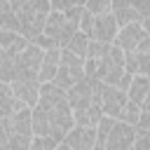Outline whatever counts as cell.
I'll return each mask as SVG.
<instances>
[{"label": "cell", "instance_id": "12", "mask_svg": "<svg viewBox=\"0 0 150 150\" xmlns=\"http://www.w3.org/2000/svg\"><path fill=\"white\" fill-rule=\"evenodd\" d=\"M9 87H12V94L26 108H33L38 103V94H40V82L38 80H12Z\"/></svg>", "mask_w": 150, "mask_h": 150}, {"label": "cell", "instance_id": "32", "mask_svg": "<svg viewBox=\"0 0 150 150\" xmlns=\"http://www.w3.org/2000/svg\"><path fill=\"white\" fill-rule=\"evenodd\" d=\"M54 150H70V148H68V145H66V143H63V141H59V143H56V145H54Z\"/></svg>", "mask_w": 150, "mask_h": 150}, {"label": "cell", "instance_id": "29", "mask_svg": "<svg viewBox=\"0 0 150 150\" xmlns=\"http://www.w3.org/2000/svg\"><path fill=\"white\" fill-rule=\"evenodd\" d=\"M131 7L138 12V16L143 21H148V12H150V0H131Z\"/></svg>", "mask_w": 150, "mask_h": 150}, {"label": "cell", "instance_id": "23", "mask_svg": "<svg viewBox=\"0 0 150 150\" xmlns=\"http://www.w3.org/2000/svg\"><path fill=\"white\" fill-rule=\"evenodd\" d=\"M84 9H87L91 16L105 14V12H110V0H87V2H84Z\"/></svg>", "mask_w": 150, "mask_h": 150}, {"label": "cell", "instance_id": "5", "mask_svg": "<svg viewBox=\"0 0 150 150\" xmlns=\"http://www.w3.org/2000/svg\"><path fill=\"white\" fill-rule=\"evenodd\" d=\"M42 63V49L33 42H28L16 56H14V68H16V80H38V70Z\"/></svg>", "mask_w": 150, "mask_h": 150}, {"label": "cell", "instance_id": "15", "mask_svg": "<svg viewBox=\"0 0 150 150\" xmlns=\"http://www.w3.org/2000/svg\"><path fill=\"white\" fill-rule=\"evenodd\" d=\"M101 117H103V112L96 103H89L84 108L73 110V124H80V127H96Z\"/></svg>", "mask_w": 150, "mask_h": 150}, {"label": "cell", "instance_id": "27", "mask_svg": "<svg viewBox=\"0 0 150 150\" xmlns=\"http://www.w3.org/2000/svg\"><path fill=\"white\" fill-rule=\"evenodd\" d=\"M84 2H87V0H49V7L56 9V12H63V9L75 7V5H82V7H84Z\"/></svg>", "mask_w": 150, "mask_h": 150}, {"label": "cell", "instance_id": "3", "mask_svg": "<svg viewBox=\"0 0 150 150\" xmlns=\"http://www.w3.org/2000/svg\"><path fill=\"white\" fill-rule=\"evenodd\" d=\"M94 103L101 108V112L105 117L117 120L124 103H127V91H122L120 87L105 84L101 80H94Z\"/></svg>", "mask_w": 150, "mask_h": 150}, {"label": "cell", "instance_id": "1", "mask_svg": "<svg viewBox=\"0 0 150 150\" xmlns=\"http://www.w3.org/2000/svg\"><path fill=\"white\" fill-rule=\"evenodd\" d=\"M35 105L45 112L49 122L47 136H52L54 141H63L66 131L73 127V110L66 101V91L52 82H40V94H38Z\"/></svg>", "mask_w": 150, "mask_h": 150}, {"label": "cell", "instance_id": "10", "mask_svg": "<svg viewBox=\"0 0 150 150\" xmlns=\"http://www.w3.org/2000/svg\"><path fill=\"white\" fill-rule=\"evenodd\" d=\"M94 141H96V129L94 127H80V124H73L63 136V143L70 150H91Z\"/></svg>", "mask_w": 150, "mask_h": 150}, {"label": "cell", "instance_id": "7", "mask_svg": "<svg viewBox=\"0 0 150 150\" xmlns=\"http://www.w3.org/2000/svg\"><path fill=\"white\" fill-rule=\"evenodd\" d=\"M134 136H136V127L134 124H127L122 120H112L110 129L105 131L103 148L105 150H127L134 143Z\"/></svg>", "mask_w": 150, "mask_h": 150}, {"label": "cell", "instance_id": "13", "mask_svg": "<svg viewBox=\"0 0 150 150\" xmlns=\"http://www.w3.org/2000/svg\"><path fill=\"white\" fill-rule=\"evenodd\" d=\"M124 91H127V98L134 101L136 105H148V98H150V77L148 75H131L129 87Z\"/></svg>", "mask_w": 150, "mask_h": 150}, {"label": "cell", "instance_id": "31", "mask_svg": "<svg viewBox=\"0 0 150 150\" xmlns=\"http://www.w3.org/2000/svg\"><path fill=\"white\" fill-rule=\"evenodd\" d=\"M127 5H131V0H110V12L117 7H127Z\"/></svg>", "mask_w": 150, "mask_h": 150}, {"label": "cell", "instance_id": "30", "mask_svg": "<svg viewBox=\"0 0 150 150\" xmlns=\"http://www.w3.org/2000/svg\"><path fill=\"white\" fill-rule=\"evenodd\" d=\"M136 127H138V129H150V108H148V105H141Z\"/></svg>", "mask_w": 150, "mask_h": 150}, {"label": "cell", "instance_id": "16", "mask_svg": "<svg viewBox=\"0 0 150 150\" xmlns=\"http://www.w3.org/2000/svg\"><path fill=\"white\" fill-rule=\"evenodd\" d=\"M26 45H28V40L19 30H0V49H5L7 54L16 56Z\"/></svg>", "mask_w": 150, "mask_h": 150}, {"label": "cell", "instance_id": "9", "mask_svg": "<svg viewBox=\"0 0 150 150\" xmlns=\"http://www.w3.org/2000/svg\"><path fill=\"white\" fill-rule=\"evenodd\" d=\"M145 35H150V33H148V28H145L143 23H127V26H120V28H117L112 45L120 47L122 52H134V47H136Z\"/></svg>", "mask_w": 150, "mask_h": 150}, {"label": "cell", "instance_id": "18", "mask_svg": "<svg viewBox=\"0 0 150 150\" xmlns=\"http://www.w3.org/2000/svg\"><path fill=\"white\" fill-rule=\"evenodd\" d=\"M87 45H89V35H84V33H80V30H75L70 38H68V42L61 47V49H68V52H73L75 56H82L84 59V52H87Z\"/></svg>", "mask_w": 150, "mask_h": 150}, {"label": "cell", "instance_id": "8", "mask_svg": "<svg viewBox=\"0 0 150 150\" xmlns=\"http://www.w3.org/2000/svg\"><path fill=\"white\" fill-rule=\"evenodd\" d=\"M66 101H68L70 110H77V108H84V105L94 103V77L84 75L73 87H68L66 89Z\"/></svg>", "mask_w": 150, "mask_h": 150}, {"label": "cell", "instance_id": "34", "mask_svg": "<svg viewBox=\"0 0 150 150\" xmlns=\"http://www.w3.org/2000/svg\"><path fill=\"white\" fill-rule=\"evenodd\" d=\"M91 150H105V148H103V145H96V143H94V145H91Z\"/></svg>", "mask_w": 150, "mask_h": 150}, {"label": "cell", "instance_id": "4", "mask_svg": "<svg viewBox=\"0 0 150 150\" xmlns=\"http://www.w3.org/2000/svg\"><path fill=\"white\" fill-rule=\"evenodd\" d=\"M82 77H84V59L82 56H75L68 49H61V61H59V68L54 73L52 84H56L59 89L66 91L68 87H73Z\"/></svg>", "mask_w": 150, "mask_h": 150}, {"label": "cell", "instance_id": "14", "mask_svg": "<svg viewBox=\"0 0 150 150\" xmlns=\"http://www.w3.org/2000/svg\"><path fill=\"white\" fill-rule=\"evenodd\" d=\"M59 61H61V49L59 47L45 49L42 52V63H40V70H38V82H52L54 73L59 68Z\"/></svg>", "mask_w": 150, "mask_h": 150}, {"label": "cell", "instance_id": "11", "mask_svg": "<svg viewBox=\"0 0 150 150\" xmlns=\"http://www.w3.org/2000/svg\"><path fill=\"white\" fill-rule=\"evenodd\" d=\"M117 21L112 16V12H105V14H98L94 16V23H91V40H101V42H108L112 45L115 40V33H117Z\"/></svg>", "mask_w": 150, "mask_h": 150}, {"label": "cell", "instance_id": "19", "mask_svg": "<svg viewBox=\"0 0 150 150\" xmlns=\"http://www.w3.org/2000/svg\"><path fill=\"white\" fill-rule=\"evenodd\" d=\"M16 80V68H14V56L0 49V82H12Z\"/></svg>", "mask_w": 150, "mask_h": 150}, {"label": "cell", "instance_id": "33", "mask_svg": "<svg viewBox=\"0 0 150 150\" xmlns=\"http://www.w3.org/2000/svg\"><path fill=\"white\" fill-rule=\"evenodd\" d=\"M0 143H5V131H2V124H0Z\"/></svg>", "mask_w": 150, "mask_h": 150}, {"label": "cell", "instance_id": "25", "mask_svg": "<svg viewBox=\"0 0 150 150\" xmlns=\"http://www.w3.org/2000/svg\"><path fill=\"white\" fill-rule=\"evenodd\" d=\"M148 131H150V129H138V127H136V136H134V143H131L134 150H150Z\"/></svg>", "mask_w": 150, "mask_h": 150}, {"label": "cell", "instance_id": "22", "mask_svg": "<svg viewBox=\"0 0 150 150\" xmlns=\"http://www.w3.org/2000/svg\"><path fill=\"white\" fill-rule=\"evenodd\" d=\"M56 143L59 141H54L52 136H38V134H33V138L28 143V150H54Z\"/></svg>", "mask_w": 150, "mask_h": 150}, {"label": "cell", "instance_id": "21", "mask_svg": "<svg viewBox=\"0 0 150 150\" xmlns=\"http://www.w3.org/2000/svg\"><path fill=\"white\" fill-rule=\"evenodd\" d=\"M138 112H141V105H136L134 101H129V98H127V103H124V108H122V112H120V117H117V120H122V122H127V124H134V127H136V122H138Z\"/></svg>", "mask_w": 150, "mask_h": 150}, {"label": "cell", "instance_id": "24", "mask_svg": "<svg viewBox=\"0 0 150 150\" xmlns=\"http://www.w3.org/2000/svg\"><path fill=\"white\" fill-rule=\"evenodd\" d=\"M0 30H19V19L12 9L0 12Z\"/></svg>", "mask_w": 150, "mask_h": 150}, {"label": "cell", "instance_id": "2", "mask_svg": "<svg viewBox=\"0 0 150 150\" xmlns=\"http://www.w3.org/2000/svg\"><path fill=\"white\" fill-rule=\"evenodd\" d=\"M9 5H12V12L19 19V33L28 42H33L42 33L45 19L52 9L49 0H9Z\"/></svg>", "mask_w": 150, "mask_h": 150}, {"label": "cell", "instance_id": "28", "mask_svg": "<svg viewBox=\"0 0 150 150\" xmlns=\"http://www.w3.org/2000/svg\"><path fill=\"white\" fill-rule=\"evenodd\" d=\"M124 73H129V75H136L138 73V63H136L134 52H124Z\"/></svg>", "mask_w": 150, "mask_h": 150}, {"label": "cell", "instance_id": "6", "mask_svg": "<svg viewBox=\"0 0 150 150\" xmlns=\"http://www.w3.org/2000/svg\"><path fill=\"white\" fill-rule=\"evenodd\" d=\"M75 30H77V26H75V23H70V21L63 16V12L49 9V14H47V19H45V26H42V35L52 38V40L56 42V47H59V49L68 42V38H70Z\"/></svg>", "mask_w": 150, "mask_h": 150}, {"label": "cell", "instance_id": "17", "mask_svg": "<svg viewBox=\"0 0 150 150\" xmlns=\"http://www.w3.org/2000/svg\"><path fill=\"white\" fill-rule=\"evenodd\" d=\"M21 108H26V105L12 94V87L7 82H0V120L7 117L14 110H21Z\"/></svg>", "mask_w": 150, "mask_h": 150}, {"label": "cell", "instance_id": "26", "mask_svg": "<svg viewBox=\"0 0 150 150\" xmlns=\"http://www.w3.org/2000/svg\"><path fill=\"white\" fill-rule=\"evenodd\" d=\"M91 23H94V16L84 9V12H82V16H80V21H77V30H80V33H84V35H91Z\"/></svg>", "mask_w": 150, "mask_h": 150}, {"label": "cell", "instance_id": "20", "mask_svg": "<svg viewBox=\"0 0 150 150\" xmlns=\"http://www.w3.org/2000/svg\"><path fill=\"white\" fill-rule=\"evenodd\" d=\"M110 45L108 42H101V40H91L89 38V45H87V52H84V59H103L108 54Z\"/></svg>", "mask_w": 150, "mask_h": 150}]
</instances>
